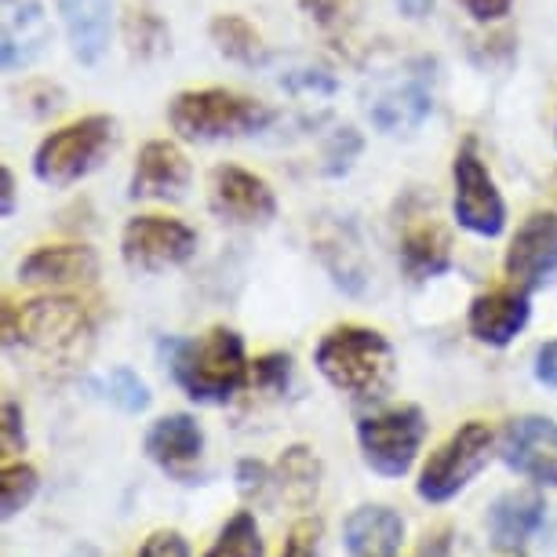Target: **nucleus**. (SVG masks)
Masks as SVG:
<instances>
[{
  "label": "nucleus",
  "instance_id": "obj_15",
  "mask_svg": "<svg viewBox=\"0 0 557 557\" xmlns=\"http://www.w3.org/2000/svg\"><path fill=\"white\" fill-rule=\"evenodd\" d=\"M470 335L478 343L488 346H507L513 335H518L524 324H529V288L510 285V288H496L485 292L470 302Z\"/></svg>",
  "mask_w": 557,
  "mask_h": 557
},
{
  "label": "nucleus",
  "instance_id": "obj_4",
  "mask_svg": "<svg viewBox=\"0 0 557 557\" xmlns=\"http://www.w3.org/2000/svg\"><path fill=\"white\" fill-rule=\"evenodd\" d=\"M168 121L172 128L190 143L208 139H240V135H256L273 121L270 107H262L259 99L237 96L226 88H201V91H183L168 107Z\"/></svg>",
  "mask_w": 557,
  "mask_h": 557
},
{
  "label": "nucleus",
  "instance_id": "obj_6",
  "mask_svg": "<svg viewBox=\"0 0 557 557\" xmlns=\"http://www.w3.org/2000/svg\"><path fill=\"white\" fill-rule=\"evenodd\" d=\"M492 430L485 423H467L426 459L423 474H419V499L426 503H448L474 481L492 456Z\"/></svg>",
  "mask_w": 557,
  "mask_h": 557
},
{
  "label": "nucleus",
  "instance_id": "obj_8",
  "mask_svg": "<svg viewBox=\"0 0 557 557\" xmlns=\"http://www.w3.org/2000/svg\"><path fill=\"white\" fill-rule=\"evenodd\" d=\"M451 183H456V219L462 230L478 237H499L503 226H507V205L492 183L485 161L478 157L474 143H462L456 153V164H451Z\"/></svg>",
  "mask_w": 557,
  "mask_h": 557
},
{
  "label": "nucleus",
  "instance_id": "obj_13",
  "mask_svg": "<svg viewBox=\"0 0 557 557\" xmlns=\"http://www.w3.org/2000/svg\"><path fill=\"white\" fill-rule=\"evenodd\" d=\"M190 186V161L175 143L153 139L139 150L132 172V197L135 201H178Z\"/></svg>",
  "mask_w": 557,
  "mask_h": 557
},
{
  "label": "nucleus",
  "instance_id": "obj_1",
  "mask_svg": "<svg viewBox=\"0 0 557 557\" xmlns=\"http://www.w3.org/2000/svg\"><path fill=\"white\" fill-rule=\"evenodd\" d=\"M321 375L335 391L357 397V401H380L391 394L397 380V357L394 346L383 339L375 329H361V324H339L318 343Z\"/></svg>",
  "mask_w": 557,
  "mask_h": 557
},
{
  "label": "nucleus",
  "instance_id": "obj_26",
  "mask_svg": "<svg viewBox=\"0 0 557 557\" xmlns=\"http://www.w3.org/2000/svg\"><path fill=\"white\" fill-rule=\"evenodd\" d=\"M124 40H128L132 55L157 59L168 51V26L150 12H128V18H124Z\"/></svg>",
  "mask_w": 557,
  "mask_h": 557
},
{
  "label": "nucleus",
  "instance_id": "obj_23",
  "mask_svg": "<svg viewBox=\"0 0 557 557\" xmlns=\"http://www.w3.org/2000/svg\"><path fill=\"white\" fill-rule=\"evenodd\" d=\"M430 91L419 88V84H405V88L391 91L383 96L380 102L372 107V124L386 135H401V132H412L419 128L426 117H430Z\"/></svg>",
  "mask_w": 557,
  "mask_h": 557
},
{
  "label": "nucleus",
  "instance_id": "obj_29",
  "mask_svg": "<svg viewBox=\"0 0 557 557\" xmlns=\"http://www.w3.org/2000/svg\"><path fill=\"white\" fill-rule=\"evenodd\" d=\"M288 372H292L288 354H267L259 361H251V386H259V391H281L288 383Z\"/></svg>",
  "mask_w": 557,
  "mask_h": 557
},
{
  "label": "nucleus",
  "instance_id": "obj_21",
  "mask_svg": "<svg viewBox=\"0 0 557 557\" xmlns=\"http://www.w3.org/2000/svg\"><path fill=\"white\" fill-rule=\"evenodd\" d=\"M48 45V18L37 0H8L4 15V66H29Z\"/></svg>",
  "mask_w": 557,
  "mask_h": 557
},
{
  "label": "nucleus",
  "instance_id": "obj_3",
  "mask_svg": "<svg viewBox=\"0 0 557 557\" xmlns=\"http://www.w3.org/2000/svg\"><path fill=\"white\" fill-rule=\"evenodd\" d=\"M91 335H96V324H91L88 310L70 296L34 299L18 310L4 307V343H23L51 361H77L88 354Z\"/></svg>",
  "mask_w": 557,
  "mask_h": 557
},
{
  "label": "nucleus",
  "instance_id": "obj_12",
  "mask_svg": "<svg viewBox=\"0 0 557 557\" xmlns=\"http://www.w3.org/2000/svg\"><path fill=\"white\" fill-rule=\"evenodd\" d=\"M557 273V212H535L521 223L507 248L510 285L540 288Z\"/></svg>",
  "mask_w": 557,
  "mask_h": 557
},
{
  "label": "nucleus",
  "instance_id": "obj_39",
  "mask_svg": "<svg viewBox=\"0 0 557 557\" xmlns=\"http://www.w3.org/2000/svg\"><path fill=\"white\" fill-rule=\"evenodd\" d=\"M0 178H4V215L15 212V175L12 168H0Z\"/></svg>",
  "mask_w": 557,
  "mask_h": 557
},
{
  "label": "nucleus",
  "instance_id": "obj_19",
  "mask_svg": "<svg viewBox=\"0 0 557 557\" xmlns=\"http://www.w3.org/2000/svg\"><path fill=\"white\" fill-rule=\"evenodd\" d=\"M343 540L354 557H397L405 521L391 507H357L343 524Z\"/></svg>",
  "mask_w": 557,
  "mask_h": 557
},
{
  "label": "nucleus",
  "instance_id": "obj_9",
  "mask_svg": "<svg viewBox=\"0 0 557 557\" xmlns=\"http://www.w3.org/2000/svg\"><path fill=\"white\" fill-rule=\"evenodd\" d=\"M197 251V234L178 219L164 215H135L121 234V256L132 270L157 273L178 267Z\"/></svg>",
  "mask_w": 557,
  "mask_h": 557
},
{
  "label": "nucleus",
  "instance_id": "obj_36",
  "mask_svg": "<svg viewBox=\"0 0 557 557\" xmlns=\"http://www.w3.org/2000/svg\"><path fill=\"white\" fill-rule=\"evenodd\" d=\"M535 380L543 386H550V391H557V339L543 343L540 354H535Z\"/></svg>",
  "mask_w": 557,
  "mask_h": 557
},
{
  "label": "nucleus",
  "instance_id": "obj_32",
  "mask_svg": "<svg viewBox=\"0 0 557 557\" xmlns=\"http://www.w3.org/2000/svg\"><path fill=\"white\" fill-rule=\"evenodd\" d=\"M318 540H321V521L318 518L299 521L296 529H292L281 557H318Z\"/></svg>",
  "mask_w": 557,
  "mask_h": 557
},
{
  "label": "nucleus",
  "instance_id": "obj_30",
  "mask_svg": "<svg viewBox=\"0 0 557 557\" xmlns=\"http://www.w3.org/2000/svg\"><path fill=\"white\" fill-rule=\"evenodd\" d=\"M237 481H240V492H245V499H267V492L273 488V470L267 467V462L245 459L237 467Z\"/></svg>",
  "mask_w": 557,
  "mask_h": 557
},
{
  "label": "nucleus",
  "instance_id": "obj_37",
  "mask_svg": "<svg viewBox=\"0 0 557 557\" xmlns=\"http://www.w3.org/2000/svg\"><path fill=\"white\" fill-rule=\"evenodd\" d=\"M510 4L513 0H462V8H467L478 23H496V18L510 12Z\"/></svg>",
  "mask_w": 557,
  "mask_h": 557
},
{
  "label": "nucleus",
  "instance_id": "obj_34",
  "mask_svg": "<svg viewBox=\"0 0 557 557\" xmlns=\"http://www.w3.org/2000/svg\"><path fill=\"white\" fill-rule=\"evenodd\" d=\"M135 557H190V546L178 532H153Z\"/></svg>",
  "mask_w": 557,
  "mask_h": 557
},
{
  "label": "nucleus",
  "instance_id": "obj_20",
  "mask_svg": "<svg viewBox=\"0 0 557 557\" xmlns=\"http://www.w3.org/2000/svg\"><path fill=\"white\" fill-rule=\"evenodd\" d=\"M62 23H66L70 48L84 66H96L102 51L110 48V26H113V0H59Z\"/></svg>",
  "mask_w": 557,
  "mask_h": 557
},
{
  "label": "nucleus",
  "instance_id": "obj_24",
  "mask_svg": "<svg viewBox=\"0 0 557 557\" xmlns=\"http://www.w3.org/2000/svg\"><path fill=\"white\" fill-rule=\"evenodd\" d=\"M212 45L219 48V55L240 62V66H262L267 62V45H262L259 29L240 15H219L212 18Z\"/></svg>",
  "mask_w": 557,
  "mask_h": 557
},
{
  "label": "nucleus",
  "instance_id": "obj_18",
  "mask_svg": "<svg viewBox=\"0 0 557 557\" xmlns=\"http://www.w3.org/2000/svg\"><path fill=\"white\" fill-rule=\"evenodd\" d=\"M543 513H546V503L540 492H532V488H518V492L499 496L488 510V535H492V543H496V550L518 554L521 546L540 532Z\"/></svg>",
  "mask_w": 557,
  "mask_h": 557
},
{
  "label": "nucleus",
  "instance_id": "obj_38",
  "mask_svg": "<svg viewBox=\"0 0 557 557\" xmlns=\"http://www.w3.org/2000/svg\"><path fill=\"white\" fill-rule=\"evenodd\" d=\"M397 8H401L408 18H423V15H430L434 0H397Z\"/></svg>",
  "mask_w": 557,
  "mask_h": 557
},
{
  "label": "nucleus",
  "instance_id": "obj_22",
  "mask_svg": "<svg viewBox=\"0 0 557 557\" xmlns=\"http://www.w3.org/2000/svg\"><path fill=\"white\" fill-rule=\"evenodd\" d=\"M273 488L285 496V503L292 507L307 510L313 499H318L321 488V462L307 445H296L281 456L277 470H273Z\"/></svg>",
  "mask_w": 557,
  "mask_h": 557
},
{
  "label": "nucleus",
  "instance_id": "obj_11",
  "mask_svg": "<svg viewBox=\"0 0 557 557\" xmlns=\"http://www.w3.org/2000/svg\"><path fill=\"white\" fill-rule=\"evenodd\" d=\"M499 456L510 470L557 488V423L543 416H521L507 423Z\"/></svg>",
  "mask_w": 557,
  "mask_h": 557
},
{
  "label": "nucleus",
  "instance_id": "obj_35",
  "mask_svg": "<svg viewBox=\"0 0 557 557\" xmlns=\"http://www.w3.org/2000/svg\"><path fill=\"white\" fill-rule=\"evenodd\" d=\"M299 8L307 12L318 26H335L343 23L346 0H299Z\"/></svg>",
  "mask_w": 557,
  "mask_h": 557
},
{
  "label": "nucleus",
  "instance_id": "obj_14",
  "mask_svg": "<svg viewBox=\"0 0 557 557\" xmlns=\"http://www.w3.org/2000/svg\"><path fill=\"white\" fill-rule=\"evenodd\" d=\"M397 259L412 281L437 277L451 267V240L445 226L430 212H405L401 237H397Z\"/></svg>",
  "mask_w": 557,
  "mask_h": 557
},
{
  "label": "nucleus",
  "instance_id": "obj_5",
  "mask_svg": "<svg viewBox=\"0 0 557 557\" xmlns=\"http://www.w3.org/2000/svg\"><path fill=\"white\" fill-rule=\"evenodd\" d=\"M117 121L107 113L81 117L66 128L51 132L34 153V175L48 186H73L84 175H91L102 164V157L113 150Z\"/></svg>",
  "mask_w": 557,
  "mask_h": 557
},
{
  "label": "nucleus",
  "instance_id": "obj_17",
  "mask_svg": "<svg viewBox=\"0 0 557 557\" xmlns=\"http://www.w3.org/2000/svg\"><path fill=\"white\" fill-rule=\"evenodd\" d=\"M99 273V256L88 245H51V248H37L34 256L23 259L18 267V277L23 285H81V281H91Z\"/></svg>",
  "mask_w": 557,
  "mask_h": 557
},
{
  "label": "nucleus",
  "instance_id": "obj_7",
  "mask_svg": "<svg viewBox=\"0 0 557 557\" xmlns=\"http://www.w3.org/2000/svg\"><path fill=\"white\" fill-rule=\"evenodd\" d=\"M423 437H426V419L416 405L391 408V412L368 416L357 423V441H361L364 462L383 478L408 474Z\"/></svg>",
  "mask_w": 557,
  "mask_h": 557
},
{
  "label": "nucleus",
  "instance_id": "obj_10",
  "mask_svg": "<svg viewBox=\"0 0 557 557\" xmlns=\"http://www.w3.org/2000/svg\"><path fill=\"white\" fill-rule=\"evenodd\" d=\"M208 205L223 223L234 226H262L277 215V197L267 186V178L245 172V168L223 164L212 172L208 183Z\"/></svg>",
  "mask_w": 557,
  "mask_h": 557
},
{
  "label": "nucleus",
  "instance_id": "obj_16",
  "mask_svg": "<svg viewBox=\"0 0 557 557\" xmlns=\"http://www.w3.org/2000/svg\"><path fill=\"white\" fill-rule=\"evenodd\" d=\"M146 451H150V459L161 470H168V474L190 481L194 462L201 459V451H205V434L194 416H186V412L164 416V419H157L150 426V434H146Z\"/></svg>",
  "mask_w": 557,
  "mask_h": 557
},
{
  "label": "nucleus",
  "instance_id": "obj_40",
  "mask_svg": "<svg viewBox=\"0 0 557 557\" xmlns=\"http://www.w3.org/2000/svg\"><path fill=\"white\" fill-rule=\"evenodd\" d=\"M73 557H96V554H91V550H77V554H73Z\"/></svg>",
  "mask_w": 557,
  "mask_h": 557
},
{
  "label": "nucleus",
  "instance_id": "obj_33",
  "mask_svg": "<svg viewBox=\"0 0 557 557\" xmlns=\"http://www.w3.org/2000/svg\"><path fill=\"white\" fill-rule=\"evenodd\" d=\"M0 448L12 459L26 448V430H23V412H18L15 401H4V434H0Z\"/></svg>",
  "mask_w": 557,
  "mask_h": 557
},
{
  "label": "nucleus",
  "instance_id": "obj_28",
  "mask_svg": "<svg viewBox=\"0 0 557 557\" xmlns=\"http://www.w3.org/2000/svg\"><path fill=\"white\" fill-rule=\"evenodd\" d=\"M107 391H110V401H117L124 412H143V408L150 405V391H146V383L135 372H128V368L110 372Z\"/></svg>",
  "mask_w": 557,
  "mask_h": 557
},
{
  "label": "nucleus",
  "instance_id": "obj_25",
  "mask_svg": "<svg viewBox=\"0 0 557 557\" xmlns=\"http://www.w3.org/2000/svg\"><path fill=\"white\" fill-rule=\"evenodd\" d=\"M205 557H262V535H259L256 518H251L248 510L230 518L226 529L219 532V540L212 543V550Z\"/></svg>",
  "mask_w": 557,
  "mask_h": 557
},
{
  "label": "nucleus",
  "instance_id": "obj_2",
  "mask_svg": "<svg viewBox=\"0 0 557 557\" xmlns=\"http://www.w3.org/2000/svg\"><path fill=\"white\" fill-rule=\"evenodd\" d=\"M175 383L183 386L194 401L219 405L230 401L240 386L251 383V364L245 357V339L234 329H208L190 343H178L172 361Z\"/></svg>",
  "mask_w": 557,
  "mask_h": 557
},
{
  "label": "nucleus",
  "instance_id": "obj_31",
  "mask_svg": "<svg viewBox=\"0 0 557 557\" xmlns=\"http://www.w3.org/2000/svg\"><path fill=\"white\" fill-rule=\"evenodd\" d=\"M357 153H361V135H357L354 128H343L332 139V146H329V164H324V172H329V175H343L346 168L354 164Z\"/></svg>",
  "mask_w": 557,
  "mask_h": 557
},
{
  "label": "nucleus",
  "instance_id": "obj_27",
  "mask_svg": "<svg viewBox=\"0 0 557 557\" xmlns=\"http://www.w3.org/2000/svg\"><path fill=\"white\" fill-rule=\"evenodd\" d=\"M34 496H37V470L26 467V462H8L4 474H0V507H4V518H15L18 510H26Z\"/></svg>",
  "mask_w": 557,
  "mask_h": 557
}]
</instances>
